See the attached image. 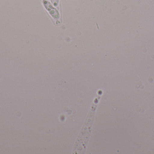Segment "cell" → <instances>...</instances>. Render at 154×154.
Instances as JSON below:
<instances>
[{"label":"cell","instance_id":"1","mask_svg":"<svg viewBox=\"0 0 154 154\" xmlns=\"http://www.w3.org/2000/svg\"><path fill=\"white\" fill-rule=\"evenodd\" d=\"M43 5L50 14L55 19H58L60 17L59 14L57 10L53 7V5L48 1L44 0L43 1Z\"/></svg>","mask_w":154,"mask_h":154},{"label":"cell","instance_id":"2","mask_svg":"<svg viewBox=\"0 0 154 154\" xmlns=\"http://www.w3.org/2000/svg\"><path fill=\"white\" fill-rule=\"evenodd\" d=\"M59 1V0H51V3L53 6L56 7H58V6Z\"/></svg>","mask_w":154,"mask_h":154},{"label":"cell","instance_id":"3","mask_svg":"<svg viewBox=\"0 0 154 154\" xmlns=\"http://www.w3.org/2000/svg\"><path fill=\"white\" fill-rule=\"evenodd\" d=\"M46 1H48V0H46Z\"/></svg>","mask_w":154,"mask_h":154}]
</instances>
